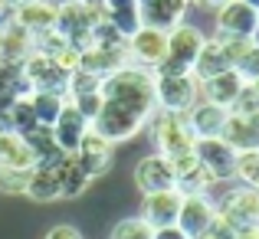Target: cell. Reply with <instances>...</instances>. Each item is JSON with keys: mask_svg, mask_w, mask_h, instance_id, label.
<instances>
[{"mask_svg": "<svg viewBox=\"0 0 259 239\" xmlns=\"http://www.w3.org/2000/svg\"><path fill=\"white\" fill-rule=\"evenodd\" d=\"M99 92H102V99L132 105L145 115H151L158 108L154 105V72L145 69V66H135V63H128L121 69H115L112 76H105Z\"/></svg>", "mask_w": 259, "mask_h": 239, "instance_id": "1", "label": "cell"}, {"mask_svg": "<svg viewBox=\"0 0 259 239\" xmlns=\"http://www.w3.org/2000/svg\"><path fill=\"white\" fill-rule=\"evenodd\" d=\"M148 118H151V115L138 112V108H132V105H121V102L102 99V108H99V115L89 121V128H92V131H99L102 138L112 141V145H121V141H132L135 134L145 131Z\"/></svg>", "mask_w": 259, "mask_h": 239, "instance_id": "2", "label": "cell"}, {"mask_svg": "<svg viewBox=\"0 0 259 239\" xmlns=\"http://www.w3.org/2000/svg\"><path fill=\"white\" fill-rule=\"evenodd\" d=\"M203 46V30H197L194 23H177L174 30H167V56L158 66V76H187L194 69V59Z\"/></svg>", "mask_w": 259, "mask_h": 239, "instance_id": "3", "label": "cell"}, {"mask_svg": "<svg viewBox=\"0 0 259 239\" xmlns=\"http://www.w3.org/2000/svg\"><path fill=\"white\" fill-rule=\"evenodd\" d=\"M145 128H151L154 148H158V154H164V158L190 151L194 141H197L194 131H190V125H187V115H177V112H161V108H154Z\"/></svg>", "mask_w": 259, "mask_h": 239, "instance_id": "4", "label": "cell"}, {"mask_svg": "<svg viewBox=\"0 0 259 239\" xmlns=\"http://www.w3.org/2000/svg\"><path fill=\"white\" fill-rule=\"evenodd\" d=\"M200 102V82L194 76H158L154 72V105L161 112H177L187 115Z\"/></svg>", "mask_w": 259, "mask_h": 239, "instance_id": "5", "label": "cell"}, {"mask_svg": "<svg viewBox=\"0 0 259 239\" xmlns=\"http://www.w3.org/2000/svg\"><path fill=\"white\" fill-rule=\"evenodd\" d=\"M128 46V63L135 66H145V69H158L167 56V30H154V26L141 23L132 36L125 39Z\"/></svg>", "mask_w": 259, "mask_h": 239, "instance_id": "6", "label": "cell"}, {"mask_svg": "<svg viewBox=\"0 0 259 239\" xmlns=\"http://www.w3.org/2000/svg\"><path fill=\"white\" fill-rule=\"evenodd\" d=\"M217 213L233 229L259 226V187H230L217 203Z\"/></svg>", "mask_w": 259, "mask_h": 239, "instance_id": "7", "label": "cell"}, {"mask_svg": "<svg viewBox=\"0 0 259 239\" xmlns=\"http://www.w3.org/2000/svg\"><path fill=\"white\" fill-rule=\"evenodd\" d=\"M72 158L82 164V170L95 180V177L108 174V167H112V161H115V145L105 141L99 131L89 128V131L82 134V141H79V148L72 151Z\"/></svg>", "mask_w": 259, "mask_h": 239, "instance_id": "8", "label": "cell"}, {"mask_svg": "<svg viewBox=\"0 0 259 239\" xmlns=\"http://www.w3.org/2000/svg\"><path fill=\"white\" fill-rule=\"evenodd\" d=\"M135 187L141 194H158V190H171L177 187V177H174V167L164 154H145L138 164H135Z\"/></svg>", "mask_w": 259, "mask_h": 239, "instance_id": "9", "label": "cell"}, {"mask_svg": "<svg viewBox=\"0 0 259 239\" xmlns=\"http://www.w3.org/2000/svg\"><path fill=\"white\" fill-rule=\"evenodd\" d=\"M194 154H197V161L217 177V180H233L236 151L223 138H197L194 141Z\"/></svg>", "mask_w": 259, "mask_h": 239, "instance_id": "10", "label": "cell"}, {"mask_svg": "<svg viewBox=\"0 0 259 239\" xmlns=\"http://www.w3.org/2000/svg\"><path fill=\"white\" fill-rule=\"evenodd\" d=\"M213 216H217V203L207 194H184L181 210H177V226L194 239L213 223Z\"/></svg>", "mask_w": 259, "mask_h": 239, "instance_id": "11", "label": "cell"}, {"mask_svg": "<svg viewBox=\"0 0 259 239\" xmlns=\"http://www.w3.org/2000/svg\"><path fill=\"white\" fill-rule=\"evenodd\" d=\"M259 23V13L243 0H227V4L217 7V33L223 36H253Z\"/></svg>", "mask_w": 259, "mask_h": 239, "instance_id": "12", "label": "cell"}, {"mask_svg": "<svg viewBox=\"0 0 259 239\" xmlns=\"http://www.w3.org/2000/svg\"><path fill=\"white\" fill-rule=\"evenodd\" d=\"M56 13L59 7L50 4V0H20V4L10 7V20L17 26H23L26 33H43L56 26Z\"/></svg>", "mask_w": 259, "mask_h": 239, "instance_id": "13", "label": "cell"}, {"mask_svg": "<svg viewBox=\"0 0 259 239\" xmlns=\"http://www.w3.org/2000/svg\"><path fill=\"white\" fill-rule=\"evenodd\" d=\"M181 200H184V194H181L177 187H171V190H158V194H145V200H141V220L151 223V229L171 226V223H177Z\"/></svg>", "mask_w": 259, "mask_h": 239, "instance_id": "14", "label": "cell"}, {"mask_svg": "<svg viewBox=\"0 0 259 239\" xmlns=\"http://www.w3.org/2000/svg\"><path fill=\"white\" fill-rule=\"evenodd\" d=\"M243 85H246V79L236 69H223V72H217V76L200 82V99L213 102V105H220V108H230L236 102V95L243 92Z\"/></svg>", "mask_w": 259, "mask_h": 239, "instance_id": "15", "label": "cell"}, {"mask_svg": "<svg viewBox=\"0 0 259 239\" xmlns=\"http://www.w3.org/2000/svg\"><path fill=\"white\" fill-rule=\"evenodd\" d=\"M220 138L227 141L233 151H249V148H259V112L256 115H236V112H230L227 121H223Z\"/></svg>", "mask_w": 259, "mask_h": 239, "instance_id": "16", "label": "cell"}, {"mask_svg": "<svg viewBox=\"0 0 259 239\" xmlns=\"http://www.w3.org/2000/svg\"><path fill=\"white\" fill-rule=\"evenodd\" d=\"M85 131H89V118L79 115L76 108L66 102V108L59 112V118L53 121V141H56V148L63 154H72L79 148V141H82Z\"/></svg>", "mask_w": 259, "mask_h": 239, "instance_id": "17", "label": "cell"}, {"mask_svg": "<svg viewBox=\"0 0 259 239\" xmlns=\"http://www.w3.org/2000/svg\"><path fill=\"white\" fill-rule=\"evenodd\" d=\"M187 10L190 0H148L141 4V23L154 30H174L177 23H184Z\"/></svg>", "mask_w": 259, "mask_h": 239, "instance_id": "18", "label": "cell"}, {"mask_svg": "<svg viewBox=\"0 0 259 239\" xmlns=\"http://www.w3.org/2000/svg\"><path fill=\"white\" fill-rule=\"evenodd\" d=\"M227 115H230V108H220V105H213V102L200 99L187 112V125H190V131H194V138H220Z\"/></svg>", "mask_w": 259, "mask_h": 239, "instance_id": "19", "label": "cell"}, {"mask_svg": "<svg viewBox=\"0 0 259 239\" xmlns=\"http://www.w3.org/2000/svg\"><path fill=\"white\" fill-rule=\"evenodd\" d=\"M33 53V33L17 26L10 17L0 23V63H23Z\"/></svg>", "mask_w": 259, "mask_h": 239, "instance_id": "20", "label": "cell"}, {"mask_svg": "<svg viewBox=\"0 0 259 239\" xmlns=\"http://www.w3.org/2000/svg\"><path fill=\"white\" fill-rule=\"evenodd\" d=\"M23 197H30L33 203H53V200H59V164H56V167H46V164L30 167Z\"/></svg>", "mask_w": 259, "mask_h": 239, "instance_id": "21", "label": "cell"}, {"mask_svg": "<svg viewBox=\"0 0 259 239\" xmlns=\"http://www.w3.org/2000/svg\"><path fill=\"white\" fill-rule=\"evenodd\" d=\"M0 167H17V170L36 167V154L30 151V145L23 141V134H17V131L0 134Z\"/></svg>", "mask_w": 259, "mask_h": 239, "instance_id": "22", "label": "cell"}, {"mask_svg": "<svg viewBox=\"0 0 259 239\" xmlns=\"http://www.w3.org/2000/svg\"><path fill=\"white\" fill-rule=\"evenodd\" d=\"M89 183H92V177L82 170V164L72 158V154H66V158L59 161V200H76V197H82L89 190Z\"/></svg>", "mask_w": 259, "mask_h": 239, "instance_id": "23", "label": "cell"}, {"mask_svg": "<svg viewBox=\"0 0 259 239\" xmlns=\"http://www.w3.org/2000/svg\"><path fill=\"white\" fill-rule=\"evenodd\" d=\"M223 69H233V66L227 63V56H223L217 36H203V46H200V53H197V59H194L190 76H194L197 82H203V79L217 76V72H223Z\"/></svg>", "mask_w": 259, "mask_h": 239, "instance_id": "24", "label": "cell"}, {"mask_svg": "<svg viewBox=\"0 0 259 239\" xmlns=\"http://www.w3.org/2000/svg\"><path fill=\"white\" fill-rule=\"evenodd\" d=\"M30 105H33V115H36L39 125H50L59 118V112L66 108V95L63 92H50V88H33L30 92Z\"/></svg>", "mask_w": 259, "mask_h": 239, "instance_id": "25", "label": "cell"}, {"mask_svg": "<svg viewBox=\"0 0 259 239\" xmlns=\"http://www.w3.org/2000/svg\"><path fill=\"white\" fill-rule=\"evenodd\" d=\"M7 112V121H10V128L17 134H26L33 125H39L36 115H33V105H30V95H17V99L10 102V105L4 108Z\"/></svg>", "mask_w": 259, "mask_h": 239, "instance_id": "26", "label": "cell"}, {"mask_svg": "<svg viewBox=\"0 0 259 239\" xmlns=\"http://www.w3.org/2000/svg\"><path fill=\"white\" fill-rule=\"evenodd\" d=\"M233 180H240L243 187H259V148L236 151V161H233Z\"/></svg>", "mask_w": 259, "mask_h": 239, "instance_id": "27", "label": "cell"}, {"mask_svg": "<svg viewBox=\"0 0 259 239\" xmlns=\"http://www.w3.org/2000/svg\"><path fill=\"white\" fill-rule=\"evenodd\" d=\"M151 236H154L151 223H145L141 216H125V220H118L112 226L108 239H151Z\"/></svg>", "mask_w": 259, "mask_h": 239, "instance_id": "28", "label": "cell"}, {"mask_svg": "<svg viewBox=\"0 0 259 239\" xmlns=\"http://www.w3.org/2000/svg\"><path fill=\"white\" fill-rule=\"evenodd\" d=\"M69 105L92 121L95 115H99V108H102V92L99 88H92V92H76V95H69Z\"/></svg>", "mask_w": 259, "mask_h": 239, "instance_id": "29", "label": "cell"}, {"mask_svg": "<svg viewBox=\"0 0 259 239\" xmlns=\"http://www.w3.org/2000/svg\"><path fill=\"white\" fill-rule=\"evenodd\" d=\"M26 177H30V170H17V167H0V194H23L26 190Z\"/></svg>", "mask_w": 259, "mask_h": 239, "instance_id": "30", "label": "cell"}, {"mask_svg": "<svg viewBox=\"0 0 259 239\" xmlns=\"http://www.w3.org/2000/svg\"><path fill=\"white\" fill-rule=\"evenodd\" d=\"M233 69L240 72V76L246 79V82H253V79H259V46H256V43L249 46V50H246V56H243L240 63L233 66Z\"/></svg>", "mask_w": 259, "mask_h": 239, "instance_id": "31", "label": "cell"}, {"mask_svg": "<svg viewBox=\"0 0 259 239\" xmlns=\"http://www.w3.org/2000/svg\"><path fill=\"white\" fill-rule=\"evenodd\" d=\"M233 236H236V229L230 226V223L223 220L220 213H217V216H213V223H210V226L203 229L200 236H194V239H233Z\"/></svg>", "mask_w": 259, "mask_h": 239, "instance_id": "32", "label": "cell"}, {"mask_svg": "<svg viewBox=\"0 0 259 239\" xmlns=\"http://www.w3.org/2000/svg\"><path fill=\"white\" fill-rule=\"evenodd\" d=\"M43 239H82V233H79L72 223H59V226H53Z\"/></svg>", "mask_w": 259, "mask_h": 239, "instance_id": "33", "label": "cell"}, {"mask_svg": "<svg viewBox=\"0 0 259 239\" xmlns=\"http://www.w3.org/2000/svg\"><path fill=\"white\" fill-rule=\"evenodd\" d=\"M151 239H190L187 233H184L181 226H177V223H171V226H158L154 229V236Z\"/></svg>", "mask_w": 259, "mask_h": 239, "instance_id": "34", "label": "cell"}, {"mask_svg": "<svg viewBox=\"0 0 259 239\" xmlns=\"http://www.w3.org/2000/svg\"><path fill=\"white\" fill-rule=\"evenodd\" d=\"M194 7H203V10H217L220 4H227V0H190Z\"/></svg>", "mask_w": 259, "mask_h": 239, "instance_id": "35", "label": "cell"}, {"mask_svg": "<svg viewBox=\"0 0 259 239\" xmlns=\"http://www.w3.org/2000/svg\"><path fill=\"white\" fill-rule=\"evenodd\" d=\"M249 39H253V43L259 46V23H256V30H253V36H249Z\"/></svg>", "mask_w": 259, "mask_h": 239, "instance_id": "36", "label": "cell"}, {"mask_svg": "<svg viewBox=\"0 0 259 239\" xmlns=\"http://www.w3.org/2000/svg\"><path fill=\"white\" fill-rule=\"evenodd\" d=\"M243 4H249V7H253V10H259V0H243Z\"/></svg>", "mask_w": 259, "mask_h": 239, "instance_id": "37", "label": "cell"}, {"mask_svg": "<svg viewBox=\"0 0 259 239\" xmlns=\"http://www.w3.org/2000/svg\"><path fill=\"white\" fill-rule=\"evenodd\" d=\"M82 4H102V0H82Z\"/></svg>", "mask_w": 259, "mask_h": 239, "instance_id": "38", "label": "cell"}, {"mask_svg": "<svg viewBox=\"0 0 259 239\" xmlns=\"http://www.w3.org/2000/svg\"><path fill=\"white\" fill-rule=\"evenodd\" d=\"M141 4H148V0H138V7H141Z\"/></svg>", "mask_w": 259, "mask_h": 239, "instance_id": "39", "label": "cell"}, {"mask_svg": "<svg viewBox=\"0 0 259 239\" xmlns=\"http://www.w3.org/2000/svg\"><path fill=\"white\" fill-rule=\"evenodd\" d=\"M256 13H259V10H256Z\"/></svg>", "mask_w": 259, "mask_h": 239, "instance_id": "40", "label": "cell"}]
</instances>
